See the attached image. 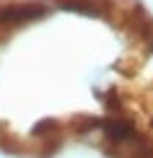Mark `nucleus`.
I'll list each match as a JSON object with an SVG mask.
<instances>
[{
  "label": "nucleus",
  "mask_w": 153,
  "mask_h": 158,
  "mask_svg": "<svg viewBox=\"0 0 153 158\" xmlns=\"http://www.w3.org/2000/svg\"><path fill=\"white\" fill-rule=\"evenodd\" d=\"M47 13L42 0H23V3H0V23L3 26H21L29 21H39Z\"/></svg>",
  "instance_id": "nucleus-1"
}]
</instances>
